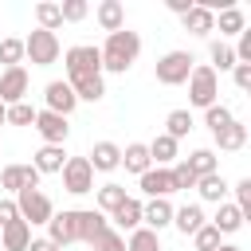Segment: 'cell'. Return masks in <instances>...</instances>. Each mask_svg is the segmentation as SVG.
Here are the masks:
<instances>
[{
    "label": "cell",
    "instance_id": "obj_1",
    "mask_svg": "<svg viewBox=\"0 0 251 251\" xmlns=\"http://www.w3.org/2000/svg\"><path fill=\"white\" fill-rule=\"evenodd\" d=\"M63 67H67V86L75 90L78 102H102L106 82H102V55H98V47H90V43L67 47Z\"/></svg>",
    "mask_w": 251,
    "mask_h": 251
},
{
    "label": "cell",
    "instance_id": "obj_2",
    "mask_svg": "<svg viewBox=\"0 0 251 251\" xmlns=\"http://www.w3.org/2000/svg\"><path fill=\"white\" fill-rule=\"evenodd\" d=\"M98 55H102V71H110V75H126V71L137 63V55H141V35L129 31V27L110 31L106 43L98 47Z\"/></svg>",
    "mask_w": 251,
    "mask_h": 251
},
{
    "label": "cell",
    "instance_id": "obj_3",
    "mask_svg": "<svg viewBox=\"0 0 251 251\" xmlns=\"http://www.w3.org/2000/svg\"><path fill=\"white\" fill-rule=\"evenodd\" d=\"M216 98H220V75L208 63H196L188 75V102L196 110H208V106H216Z\"/></svg>",
    "mask_w": 251,
    "mask_h": 251
},
{
    "label": "cell",
    "instance_id": "obj_4",
    "mask_svg": "<svg viewBox=\"0 0 251 251\" xmlns=\"http://www.w3.org/2000/svg\"><path fill=\"white\" fill-rule=\"evenodd\" d=\"M59 55H63V47H59V35L55 31L35 27L24 39V59H31V67H51V63H59Z\"/></svg>",
    "mask_w": 251,
    "mask_h": 251
},
{
    "label": "cell",
    "instance_id": "obj_5",
    "mask_svg": "<svg viewBox=\"0 0 251 251\" xmlns=\"http://www.w3.org/2000/svg\"><path fill=\"white\" fill-rule=\"evenodd\" d=\"M192 67H196V59H192L188 51H165V55L157 59L153 75H157L161 86H180V82H188Z\"/></svg>",
    "mask_w": 251,
    "mask_h": 251
},
{
    "label": "cell",
    "instance_id": "obj_6",
    "mask_svg": "<svg viewBox=\"0 0 251 251\" xmlns=\"http://www.w3.org/2000/svg\"><path fill=\"white\" fill-rule=\"evenodd\" d=\"M16 208H20V220H24L27 227H35V224H43V227H47V220L55 216L51 196H47V192H39V188H24V192H16Z\"/></svg>",
    "mask_w": 251,
    "mask_h": 251
},
{
    "label": "cell",
    "instance_id": "obj_7",
    "mask_svg": "<svg viewBox=\"0 0 251 251\" xmlns=\"http://www.w3.org/2000/svg\"><path fill=\"white\" fill-rule=\"evenodd\" d=\"M63 188L71 192V196H86V192H94V169H90V161L86 157H67V165H63Z\"/></svg>",
    "mask_w": 251,
    "mask_h": 251
},
{
    "label": "cell",
    "instance_id": "obj_8",
    "mask_svg": "<svg viewBox=\"0 0 251 251\" xmlns=\"http://www.w3.org/2000/svg\"><path fill=\"white\" fill-rule=\"evenodd\" d=\"M27 86H31L27 71H24V67H8V71L0 75V102H4V106L27 102Z\"/></svg>",
    "mask_w": 251,
    "mask_h": 251
},
{
    "label": "cell",
    "instance_id": "obj_9",
    "mask_svg": "<svg viewBox=\"0 0 251 251\" xmlns=\"http://www.w3.org/2000/svg\"><path fill=\"white\" fill-rule=\"evenodd\" d=\"M35 133L43 137V145H63L71 126L63 114H51V110H35Z\"/></svg>",
    "mask_w": 251,
    "mask_h": 251
},
{
    "label": "cell",
    "instance_id": "obj_10",
    "mask_svg": "<svg viewBox=\"0 0 251 251\" xmlns=\"http://www.w3.org/2000/svg\"><path fill=\"white\" fill-rule=\"evenodd\" d=\"M43 110H51V114H63V118H71V110L78 106V98H75V90L63 82V78H55V82H47L43 86Z\"/></svg>",
    "mask_w": 251,
    "mask_h": 251
},
{
    "label": "cell",
    "instance_id": "obj_11",
    "mask_svg": "<svg viewBox=\"0 0 251 251\" xmlns=\"http://www.w3.org/2000/svg\"><path fill=\"white\" fill-rule=\"evenodd\" d=\"M137 184H141V192L149 196V200H169L173 192H176V184H173V173L169 169H149V173H141L137 176Z\"/></svg>",
    "mask_w": 251,
    "mask_h": 251
},
{
    "label": "cell",
    "instance_id": "obj_12",
    "mask_svg": "<svg viewBox=\"0 0 251 251\" xmlns=\"http://www.w3.org/2000/svg\"><path fill=\"white\" fill-rule=\"evenodd\" d=\"M47 239L63 251L67 243H78V227H75V208H67V212H55L51 220H47Z\"/></svg>",
    "mask_w": 251,
    "mask_h": 251
},
{
    "label": "cell",
    "instance_id": "obj_13",
    "mask_svg": "<svg viewBox=\"0 0 251 251\" xmlns=\"http://www.w3.org/2000/svg\"><path fill=\"white\" fill-rule=\"evenodd\" d=\"M0 188H8V192L39 188V173H35V165H4V173H0Z\"/></svg>",
    "mask_w": 251,
    "mask_h": 251
},
{
    "label": "cell",
    "instance_id": "obj_14",
    "mask_svg": "<svg viewBox=\"0 0 251 251\" xmlns=\"http://www.w3.org/2000/svg\"><path fill=\"white\" fill-rule=\"evenodd\" d=\"M110 227H114V231H137V227H141V200H137V196H126V200L110 212Z\"/></svg>",
    "mask_w": 251,
    "mask_h": 251
},
{
    "label": "cell",
    "instance_id": "obj_15",
    "mask_svg": "<svg viewBox=\"0 0 251 251\" xmlns=\"http://www.w3.org/2000/svg\"><path fill=\"white\" fill-rule=\"evenodd\" d=\"M75 227H78V243L90 247V239H94L98 231H106L110 220H106L98 208H75Z\"/></svg>",
    "mask_w": 251,
    "mask_h": 251
},
{
    "label": "cell",
    "instance_id": "obj_16",
    "mask_svg": "<svg viewBox=\"0 0 251 251\" xmlns=\"http://www.w3.org/2000/svg\"><path fill=\"white\" fill-rule=\"evenodd\" d=\"M90 169L94 173H114L118 165H122V145H114V141H94V149H90Z\"/></svg>",
    "mask_w": 251,
    "mask_h": 251
},
{
    "label": "cell",
    "instance_id": "obj_17",
    "mask_svg": "<svg viewBox=\"0 0 251 251\" xmlns=\"http://www.w3.org/2000/svg\"><path fill=\"white\" fill-rule=\"evenodd\" d=\"M94 20H98V27L110 35V31H122L126 27V4L122 0H102L98 8H94Z\"/></svg>",
    "mask_w": 251,
    "mask_h": 251
},
{
    "label": "cell",
    "instance_id": "obj_18",
    "mask_svg": "<svg viewBox=\"0 0 251 251\" xmlns=\"http://www.w3.org/2000/svg\"><path fill=\"white\" fill-rule=\"evenodd\" d=\"M169 224H173V204H169V200H149V204H141V227H149V231L161 235V227H169Z\"/></svg>",
    "mask_w": 251,
    "mask_h": 251
},
{
    "label": "cell",
    "instance_id": "obj_19",
    "mask_svg": "<svg viewBox=\"0 0 251 251\" xmlns=\"http://www.w3.org/2000/svg\"><path fill=\"white\" fill-rule=\"evenodd\" d=\"M204 224H208V216H204V208H200V204H184V208H173V227H176L180 235H196Z\"/></svg>",
    "mask_w": 251,
    "mask_h": 251
},
{
    "label": "cell",
    "instance_id": "obj_20",
    "mask_svg": "<svg viewBox=\"0 0 251 251\" xmlns=\"http://www.w3.org/2000/svg\"><path fill=\"white\" fill-rule=\"evenodd\" d=\"M196 192H200V200H208V204H224L227 192H231V184L224 180V173H208V176H196Z\"/></svg>",
    "mask_w": 251,
    "mask_h": 251
},
{
    "label": "cell",
    "instance_id": "obj_21",
    "mask_svg": "<svg viewBox=\"0 0 251 251\" xmlns=\"http://www.w3.org/2000/svg\"><path fill=\"white\" fill-rule=\"evenodd\" d=\"M176 149H180V141H173L169 133H157L149 141V161L157 169H169V165H176Z\"/></svg>",
    "mask_w": 251,
    "mask_h": 251
},
{
    "label": "cell",
    "instance_id": "obj_22",
    "mask_svg": "<svg viewBox=\"0 0 251 251\" xmlns=\"http://www.w3.org/2000/svg\"><path fill=\"white\" fill-rule=\"evenodd\" d=\"M31 165H35L39 176H43V173H63V165H67V149H63V145H39Z\"/></svg>",
    "mask_w": 251,
    "mask_h": 251
},
{
    "label": "cell",
    "instance_id": "obj_23",
    "mask_svg": "<svg viewBox=\"0 0 251 251\" xmlns=\"http://www.w3.org/2000/svg\"><path fill=\"white\" fill-rule=\"evenodd\" d=\"M208 224H212V227H216L220 235H235V231L243 227V212H239V208H235L231 200H224V204L216 208V216H212Z\"/></svg>",
    "mask_w": 251,
    "mask_h": 251
},
{
    "label": "cell",
    "instance_id": "obj_24",
    "mask_svg": "<svg viewBox=\"0 0 251 251\" xmlns=\"http://www.w3.org/2000/svg\"><path fill=\"white\" fill-rule=\"evenodd\" d=\"M180 24H184V31H192V35H212V31H216V16H212L208 8H200V4H192V8L180 16Z\"/></svg>",
    "mask_w": 251,
    "mask_h": 251
},
{
    "label": "cell",
    "instance_id": "obj_25",
    "mask_svg": "<svg viewBox=\"0 0 251 251\" xmlns=\"http://www.w3.org/2000/svg\"><path fill=\"white\" fill-rule=\"evenodd\" d=\"M243 145H247V126H243L239 118L216 133V149H220V153H239Z\"/></svg>",
    "mask_w": 251,
    "mask_h": 251
},
{
    "label": "cell",
    "instance_id": "obj_26",
    "mask_svg": "<svg viewBox=\"0 0 251 251\" xmlns=\"http://www.w3.org/2000/svg\"><path fill=\"white\" fill-rule=\"evenodd\" d=\"M122 165H126V173H149L153 169V161H149V145L145 141H129L126 149H122Z\"/></svg>",
    "mask_w": 251,
    "mask_h": 251
},
{
    "label": "cell",
    "instance_id": "obj_27",
    "mask_svg": "<svg viewBox=\"0 0 251 251\" xmlns=\"http://www.w3.org/2000/svg\"><path fill=\"white\" fill-rule=\"evenodd\" d=\"M27 243H31V227H27L24 220L0 227V247H4V251H27Z\"/></svg>",
    "mask_w": 251,
    "mask_h": 251
},
{
    "label": "cell",
    "instance_id": "obj_28",
    "mask_svg": "<svg viewBox=\"0 0 251 251\" xmlns=\"http://www.w3.org/2000/svg\"><path fill=\"white\" fill-rule=\"evenodd\" d=\"M184 165L196 173V176H208V173H220V161H216V149H192L188 157H184Z\"/></svg>",
    "mask_w": 251,
    "mask_h": 251
},
{
    "label": "cell",
    "instance_id": "obj_29",
    "mask_svg": "<svg viewBox=\"0 0 251 251\" xmlns=\"http://www.w3.org/2000/svg\"><path fill=\"white\" fill-rule=\"evenodd\" d=\"M208 59H212L208 67H212L216 75L235 67V51H231V43H224V39H212V43H208Z\"/></svg>",
    "mask_w": 251,
    "mask_h": 251
},
{
    "label": "cell",
    "instance_id": "obj_30",
    "mask_svg": "<svg viewBox=\"0 0 251 251\" xmlns=\"http://www.w3.org/2000/svg\"><path fill=\"white\" fill-rule=\"evenodd\" d=\"M216 27H220V35H239V31H247V20H243V12L231 4V8L216 12Z\"/></svg>",
    "mask_w": 251,
    "mask_h": 251
},
{
    "label": "cell",
    "instance_id": "obj_31",
    "mask_svg": "<svg viewBox=\"0 0 251 251\" xmlns=\"http://www.w3.org/2000/svg\"><path fill=\"white\" fill-rule=\"evenodd\" d=\"M126 196H129V192H126V184H118V180L102 184V188H98V212H102V216H110V212H114Z\"/></svg>",
    "mask_w": 251,
    "mask_h": 251
},
{
    "label": "cell",
    "instance_id": "obj_32",
    "mask_svg": "<svg viewBox=\"0 0 251 251\" xmlns=\"http://www.w3.org/2000/svg\"><path fill=\"white\" fill-rule=\"evenodd\" d=\"M35 24H39L43 31H59V27H63L59 4H51V0H39V4H35Z\"/></svg>",
    "mask_w": 251,
    "mask_h": 251
},
{
    "label": "cell",
    "instance_id": "obj_33",
    "mask_svg": "<svg viewBox=\"0 0 251 251\" xmlns=\"http://www.w3.org/2000/svg\"><path fill=\"white\" fill-rule=\"evenodd\" d=\"M231 122H235V114H231V106H224V102H216V106L204 110V126L212 129V137H216L224 126H231Z\"/></svg>",
    "mask_w": 251,
    "mask_h": 251
},
{
    "label": "cell",
    "instance_id": "obj_34",
    "mask_svg": "<svg viewBox=\"0 0 251 251\" xmlns=\"http://www.w3.org/2000/svg\"><path fill=\"white\" fill-rule=\"evenodd\" d=\"M0 63H4V71H8V67H24V39L4 35V39H0Z\"/></svg>",
    "mask_w": 251,
    "mask_h": 251
},
{
    "label": "cell",
    "instance_id": "obj_35",
    "mask_svg": "<svg viewBox=\"0 0 251 251\" xmlns=\"http://www.w3.org/2000/svg\"><path fill=\"white\" fill-rule=\"evenodd\" d=\"M126 251H161V235L149 231V227H137V231H129Z\"/></svg>",
    "mask_w": 251,
    "mask_h": 251
},
{
    "label": "cell",
    "instance_id": "obj_36",
    "mask_svg": "<svg viewBox=\"0 0 251 251\" xmlns=\"http://www.w3.org/2000/svg\"><path fill=\"white\" fill-rule=\"evenodd\" d=\"M4 126H35V106L31 102H16L4 110Z\"/></svg>",
    "mask_w": 251,
    "mask_h": 251
},
{
    "label": "cell",
    "instance_id": "obj_37",
    "mask_svg": "<svg viewBox=\"0 0 251 251\" xmlns=\"http://www.w3.org/2000/svg\"><path fill=\"white\" fill-rule=\"evenodd\" d=\"M188 129H192V114H188V110H173V114L165 118V133H169L173 141H180Z\"/></svg>",
    "mask_w": 251,
    "mask_h": 251
},
{
    "label": "cell",
    "instance_id": "obj_38",
    "mask_svg": "<svg viewBox=\"0 0 251 251\" xmlns=\"http://www.w3.org/2000/svg\"><path fill=\"white\" fill-rule=\"evenodd\" d=\"M90 251H126V235L114 231V227H106V231H98L90 239Z\"/></svg>",
    "mask_w": 251,
    "mask_h": 251
},
{
    "label": "cell",
    "instance_id": "obj_39",
    "mask_svg": "<svg viewBox=\"0 0 251 251\" xmlns=\"http://www.w3.org/2000/svg\"><path fill=\"white\" fill-rule=\"evenodd\" d=\"M86 12H90V4H86V0H63V4H59L63 24H78V20H86Z\"/></svg>",
    "mask_w": 251,
    "mask_h": 251
},
{
    "label": "cell",
    "instance_id": "obj_40",
    "mask_svg": "<svg viewBox=\"0 0 251 251\" xmlns=\"http://www.w3.org/2000/svg\"><path fill=\"white\" fill-rule=\"evenodd\" d=\"M169 173H173V184H176V192H188V188H196V173H192L184 161L169 165Z\"/></svg>",
    "mask_w": 251,
    "mask_h": 251
},
{
    "label": "cell",
    "instance_id": "obj_41",
    "mask_svg": "<svg viewBox=\"0 0 251 251\" xmlns=\"http://www.w3.org/2000/svg\"><path fill=\"white\" fill-rule=\"evenodd\" d=\"M220 239H224V235H220L212 224H204V227L192 235V247H196V251H216V247H220Z\"/></svg>",
    "mask_w": 251,
    "mask_h": 251
},
{
    "label": "cell",
    "instance_id": "obj_42",
    "mask_svg": "<svg viewBox=\"0 0 251 251\" xmlns=\"http://www.w3.org/2000/svg\"><path fill=\"white\" fill-rule=\"evenodd\" d=\"M231 188H235V208H239V212H243V220H247V216H251V176L235 180Z\"/></svg>",
    "mask_w": 251,
    "mask_h": 251
},
{
    "label": "cell",
    "instance_id": "obj_43",
    "mask_svg": "<svg viewBox=\"0 0 251 251\" xmlns=\"http://www.w3.org/2000/svg\"><path fill=\"white\" fill-rule=\"evenodd\" d=\"M231 82H235L239 90H251V67H247V63H235V67H231Z\"/></svg>",
    "mask_w": 251,
    "mask_h": 251
},
{
    "label": "cell",
    "instance_id": "obj_44",
    "mask_svg": "<svg viewBox=\"0 0 251 251\" xmlns=\"http://www.w3.org/2000/svg\"><path fill=\"white\" fill-rule=\"evenodd\" d=\"M16 220H20L16 200H0V227H8V224H16Z\"/></svg>",
    "mask_w": 251,
    "mask_h": 251
},
{
    "label": "cell",
    "instance_id": "obj_45",
    "mask_svg": "<svg viewBox=\"0 0 251 251\" xmlns=\"http://www.w3.org/2000/svg\"><path fill=\"white\" fill-rule=\"evenodd\" d=\"M27 251H59V247H55V243L43 235V239H31V243H27Z\"/></svg>",
    "mask_w": 251,
    "mask_h": 251
},
{
    "label": "cell",
    "instance_id": "obj_46",
    "mask_svg": "<svg viewBox=\"0 0 251 251\" xmlns=\"http://www.w3.org/2000/svg\"><path fill=\"white\" fill-rule=\"evenodd\" d=\"M192 4H196V0H169V8H173V12H176V16H184V12H188V8H192Z\"/></svg>",
    "mask_w": 251,
    "mask_h": 251
},
{
    "label": "cell",
    "instance_id": "obj_47",
    "mask_svg": "<svg viewBox=\"0 0 251 251\" xmlns=\"http://www.w3.org/2000/svg\"><path fill=\"white\" fill-rule=\"evenodd\" d=\"M216 251H243V247H239V243H220Z\"/></svg>",
    "mask_w": 251,
    "mask_h": 251
},
{
    "label": "cell",
    "instance_id": "obj_48",
    "mask_svg": "<svg viewBox=\"0 0 251 251\" xmlns=\"http://www.w3.org/2000/svg\"><path fill=\"white\" fill-rule=\"evenodd\" d=\"M4 110H8V106H4V102H0V126H4Z\"/></svg>",
    "mask_w": 251,
    "mask_h": 251
}]
</instances>
